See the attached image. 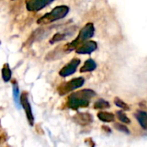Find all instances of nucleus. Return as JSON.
Returning a JSON list of instances; mask_svg holds the SVG:
<instances>
[{
	"label": "nucleus",
	"instance_id": "nucleus-3",
	"mask_svg": "<svg viewBox=\"0 0 147 147\" xmlns=\"http://www.w3.org/2000/svg\"><path fill=\"white\" fill-rule=\"evenodd\" d=\"M69 12V7L65 5H59L52 9V11L45 14L37 20L38 24H48L64 18Z\"/></svg>",
	"mask_w": 147,
	"mask_h": 147
},
{
	"label": "nucleus",
	"instance_id": "nucleus-17",
	"mask_svg": "<svg viewBox=\"0 0 147 147\" xmlns=\"http://www.w3.org/2000/svg\"><path fill=\"white\" fill-rule=\"evenodd\" d=\"M67 34H64V33H57L56 34L53 35V37L50 40V43H54V42H57V41H60V40H63L66 38Z\"/></svg>",
	"mask_w": 147,
	"mask_h": 147
},
{
	"label": "nucleus",
	"instance_id": "nucleus-4",
	"mask_svg": "<svg viewBox=\"0 0 147 147\" xmlns=\"http://www.w3.org/2000/svg\"><path fill=\"white\" fill-rule=\"evenodd\" d=\"M84 84V78H73L63 84H61L58 88V92L59 95L64 96L71 91H73L80 87H82Z\"/></svg>",
	"mask_w": 147,
	"mask_h": 147
},
{
	"label": "nucleus",
	"instance_id": "nucleus-16",
	"mask_svg": "<svg viewBox=\"0 0 147 147\" xmlns=\"http://www.w3.org/2000/svg\"><path fill=\"white\" fill-rule=\"evenodd\" d=\"M116 116L117 118L123 123H126V124H129L131 122L130 119L127 116V115L123 112V111H117L116 112Z\"/></svg>",
	"mask_w": 147,
	"mask_h": 147
},
{
	"label": "nucleus",
	"instance_id": "nucleus-14",
	"mask_svg": "<svg viewBox=\"0 0 147 147\" xmlns=\"http://www.w3.org/2000/svg\"><path fill=\"white\" fill-rule=\"evenodd\" d=\"M94 108L96 109H109L110 108V104L109 102L105 101L104 99H99L94 103Z\"/></svg>",
	"mask_w": 147,
	"mask_h": 147
},
{
	"label": "nucleus",
	"instance_id": "nucleus-1",
	"mask_svg": "<svg viewBox=\"0 0 147 147\" xmlns=\"http://www.w3.org/2000/svg\"><path fill=\"white\" fill-rule=\"evenodd\" d=\"M96 96V92L90 89L73 92L68 96L66 105L68 108L71 109L87 108L90 104V99H92Z\"/></svg>",
	"mask_w": 147,
	"mask_h": 147
},
{
	"label": "nucleus",
	"instance_id": "nucleus-15",
	"mask_svg": "<svg viewBox=\"0 0 147 147\" xmlns=\"http://www.w3.org/2000/svg\"><path fill=\"white\" fill-rule=\"evenodd\" d=\"M13 96H14V100L16 103V105H20L21 101H20V92H19V88L16 84V83H15L13 84Z\"/></svg>",
	"mask_w": 147,
	"mask_h": 147
},
{
	"label": "nucleus",
	"instance_id": "nucleus-19",
	"mask_svg": "<svg viewBox=\"0 0 147 147\" xmlns=\"http://www.w3.org/2000/svg\"><path fill=\"white\" fill-rule=\"evenodd\" d=\"M114 127H115V129H117V130H118V131H120V132L125 133V134H130V131H129V129L127 128V126H125V125H123V124L115 123Z\"/></svg>",
	"mask_w": 147,
	"mask_h": 147
},
{
	"label": "nucleus",
	"instance_id": "nucleus-5",
	"mask_svg": "<svg viewBox=\"0 0 147 147\" xmlns=\"http://www.w3.org/2000/svg\"><path fill=\"white\" fill-rule=\"evenodd\" d=\"M20 101H21V105L22 106V108L25 110L27 120H28L29 125L34 126V115L32 113V109H31L30 103L28 99V93H26V92L22 93V95L20 96Z\"/></svg>",
	"mask_w": 147,
	"mask_h": 147
},
{
	"label": "nucleus",
	"instance_id": "nucleus-11",
	"mask_svg": "<svg viewBox=\"0 0 147 147\" xmlns=\"http://www.w3.org/2000/svg\"><path fill=\"white\" fill-rule=\"evenodd\" d=\"M96 68V63L92 59H87L84 65L80 68V72H89V71H93Z\"/></svg>",
	"mask_w": 147,
	"mask_h": 147
},
{
	"label": "nucleus",
	"instance_id": "nucleus-12",
	"mask_svg": "<svg viewBox=\"0 0 147 147\" xmlns=\"http://www.w3.org/2000/svg\"><path fill=\"white\" fill-rule=\"evenodd\" d=\"M97 117L103 122H113L115 121V115L109 112H99Z\"/></svg>",
	"mask_w": 147,
	"mask_h": 147
},
{
	"label": "nucleus",
	"instance_id": "nucleus-7",
	"mask_svg": "<svg viewBox=\"0 0 147 147\" xmlns=\"http://www.w3.org/2000/svg\"><path fill=\"white\" fill-rule=\"evenodd\" d=\"M79 64H80V59H77V58L72 59L68 64H66L59 71V75L61 77H63V78L71 76V74H73L76 71V70H77Z\"/></svg>",
	"mask_w": 147,
	"mask_h": 147
},
{
	"label": "nucleus",
	"instance_id": "nucleus-9",
	"mask_svg": "<svg viewBox=\"0 0 147 147\" xmlns=\"http://www.w3.org/2000/svg\"><path fill=\"white\" fill-rule=\"evenodd\" d=\"M74 121L81 126H86L93 121V116L89 113H78L74 116Z\"/></svg>",
	"mask_w": 147,
	"mask_h": 147
},
{
	"label": "nucleus",
	"instance_id": "nucleus-6",
	"mask_svg": "<svg viewBox=\"0 0 147 147\" xmlns=\"http://www.w3.org/2000/svg\"><path fill=\"white\" fill-rule=\"evenodd\" d=\"M54 0H26V8L28 11H39Z\"/></svg>",
	"mask_w": 147,
	"mask_h": 147
},
{
	"label": "nucleus",
	"instance_id": "nucleus-10",
	"mask_svg": "<svg viewBox=\"0 0 147 147\" xmlns=\"http://www.w3.org/2000/svg\"><path fill=\"white\" fill-rule=\"evenodd\" d=\"M135 117L138 121V122L140 123V127L147 130V113L146 111L143 110H138L135 113Z\"/></svg>",
	"mask_w": 147,
	"mask_h": 147
},
{
	"label": "nucleus",
	"instance_id": "nucleus-13",
	"mask_svg": "<svg viewBox=\"0 0 147 147\" xmlns=\"http://www.w3.org/2000/svg\"><path fill=\"white\" fill-rule=\"evenodd\" d=\"M2 78L4 82H9L11 78V70L8 64H5L2 69Z\"/></svg>",
	"mask_w": 147,
	"mask_h": 147
},
{
	"label": "nucleus",
	"instance_id": "nucleus-18",
	"mask_svg": "<svg viewBox=\"0 0 147 147\" xmlns=\"http://www.w3.org/2000/svg\"><path fill=\"white\" fill-rule=\"evenodd\" d=\"M115 104L117 107H119L120 109H124V110H129V109H130L129 106H128L126 102H124L121 99H120V98H118V97H116V98L115 99Z\"/></svg>",
	"mask_w": 147,
	"mask_h": 147
},
{
	"label": "nucleus",
	"instance_id": "nucleus-2",
	"mask_svg": "<svg viewBox=\"0 0 147 147\" xmlns=\"http://www.w3.org/2000/svg\"><path fill=\"white\" fill-rule=\"evenodd\" d=\"M95 34V27L94 24L91 22H88L79 32L78 37L72 40L71 43L67 44L65 47H64V49L65 52H71L73 49H76L78 46L83 44L84 42L90 40Z\"/></svg>",
	"mask_w": 147,
	"mask_h": 147
},
{
	"label": "nucleus",
	"instance_id": "nucleus-8",
	"mask_svg": "<svg viewBox=\"0 0 147 147\" xmlns=\"http://www.w3.org/2000/svg\"><path fill=\"white\" fill-rule=\"evenodd\" d=\"M97 49V44L93 40H87L76 48V53L79 54H90Z\"/></svg>",
	"mask_w": 147,
	"mask_h": 147
}]
</instances>
